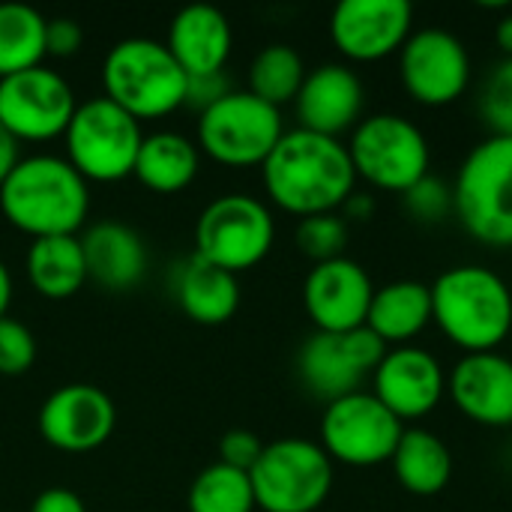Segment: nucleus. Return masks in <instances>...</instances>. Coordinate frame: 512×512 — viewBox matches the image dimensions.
I'll return each instance as SVG.
<instances>
[{
  "instance_id": "nucleus-13",
  "label": "nucleus",
  "mask_w": 512,
  "mask_h": 512,
  "mask_svg": "<svg viewBox=\"0 0 512 512\" xmlns=\"http://www.w3.org/2000/svg\"><path fill=\"white\" fill-rule=\"evenodd\" d=\"M405 93L426 108H444L465 96L471 84V54L465 42L441 27H423L399 51Z\"/></svg>"
},
{
  "instance_id": "nucleus-34",
  "label": "nucleus",
  "mask_w": 512,
  "mask_h": 512,
  "mask_svg": "<svg viewBox=\"0 0 512 512\" xmlns=\"http://www.w3.org/2000/svg\"><path fill=\"white\" fill-rule=\"evenodd\" d=\"M36 363V339L33 333L15 321L0 318V375H24Z\"/></svg>"
},
{
  "instance_id": "nucleus-17",
  "label": "nucleus",
  "mask_w": 512,
  "mask_h": 512,
  "mask_svg": "<svg viewBox=\"0 0 512 512\" xmlns=\"http://www.w3.org/2000/svg\"><path fill=\"white\" fill-rule=\"evenodd\" d=\"M372 396L402 423L423 420L444 402L447 372L426 348H390L372 372Z\"/></svg>"
},
{
  "instance_id": "nucleus-10",
  "label": "nucleus",
  "mask_w": 512,
  "mask_h": 512,
  "mask_svg": "<svg viewBox=\"0 0 512 512\" xmlns=\"http://www.w3.org/2000/svg\"><path fill=\"white\" fill-rule=\"evenodd\" d=\"M273 243L276 222L270 207L243 192H228L210 201L195 225V255L234 276L258 267Z\"/></svg>"
},
{
  "instance_id": "nucleus-23",
  "label": "nucleus",
  "mask_w": 512,
  "mask_h": 512,
  "mask_svg": "<svg viewBox=\"0 0 512 512\" xmlns=\"http://www.w3.org/2000/svg\"><path fill=\"white\" fill-rule=\"evenodd\" d=\"M432 324V288L417 279H396L375 288L366 327L387 345L402 348Z\"/></svg>"
},
{
  "instance_id": "nucleus-16",
  "label": "nucleus",
  "mask_w": 512,
  "mask_h": 512,
  "mask_svg": "<svg viewBox=\"0 0 512 512\" xmlns=\"http://www.w3.org/2000/svg\"><path fill=\"white\" fill-rule=\"evenodd\" d=\"M411 27L414 9L408 0H342L330 15V39L354 63H378L402 51L414 33Z\"/></svg>"
},
{
  "instance_id": "nucleus-20",
  "label": "nucleus",
  "mask_w": 512,
  "mask_h": 512,
  "mask_svg": "<svg viewBox=\"0 0 512 512\" xmlns=\"http://www.w3.org/2000/svg\"><path fill=\"white\" fill-rule=\"evenodd\" d=\"M447 396L477 426H512V360L501 351L465 354L447 375Z\"/></svg>"
},
{
  "instance_id": "nucleus-35",
  "label": "nucleus",
  "mask_w": 512,
  "mask_h": 512,
  "mask_svg": "<svg viewBox=\"0 0 512 512\" xmlns=\"http://www.w3.org/2000/svg\"><path fill=\"white\" fill-rule=\"evenodd\" d=\"M261 453H264V444L249 429H231L219 441V462L228 465V468L246 471V474L255 468V462H258Z\"/></svg>"
},
{
  "instance_id": "nucleus-4",
  "label": "nucleus",
  "mask_w": 512,
  "mask_h": 512,
  "mask_svg": "<svg viewBox=\"0 0 512 512\" xmlns=\"http://www.w3.org/2000/svg\"><path fill=\"white\" fill-rule=\"evenodd\" d=\"M105 99L129 117L159 120L186 105L189 75L177 66L165 42L129 36L108 48L102 60Z\"/></svg>"
},
{
  "instance_id": "nucleus-21",
  "label": "nucleus",
  "mask_w": 512,
  "mask_h": 512,
  "mask_svg": "<svg viewBox=\"0 0 512 512\" xmlns=\"http://www.w3.org/2000/svg\"><path fill=\"white\" fill-rule=\"evenodd\" d=\"M231 45H234L231 24L225 12L216 6H207V3L183 6L168 24L165 48L171 51V57L189 78L225 72Z\"/></svg>"
},
{
  "instance_id": "nucleus-5",
  "label": "nucleus",
  "mask_w": 512,
  "mask_h": 512,
  "mask_svg": "<svg viewBox=\"0 0 512 512\" xmlns=\"http://www.w3.org/2000/svg\"><path fill=\"white\" fill-rule=\"evenodd\" d=\"M453 216L477 243L512 249V135H489L462 159Z\"/></svg>"
},
{
  "instance_id": "nucleus-27",
  "label": "nucleus",
  "mask_w": 512,
  "mask_h": 512,
  "mask_svg": "<svg viewBox=\"0 0 512 512\" xmlns=\"http://www.w3.org/2000/svg\"><path fill=\"white\" fill-rule=\"evenodd\" d=\"M30 288L45 300H66L87 282L84 252L78 237H42L27 249Z\"/></svg>"
},
{
  "instance_id": "nucleus-31",
  "label": "nucleus",
  "mask_w": 512,
  "mask_h": 512,
  "mask_svg": "<svg viewBox=\"0 0 512 512\" xmlns=\"http://www.w3.org/2000/svg\"><path fill=\"white\" fill-rule=\"evenodd\" d=\"M294 243H297V249H300L312 264H324V261L345 258L348 222H345L339 213L306 216V219H300V225H297V231H294Z\"/></svg>"
},
{
  "instance_id": "nucleus-30",
  "label": "nucleus",
  "mask_w": 512,
  "mask_h": 512,
  "mask_svg": "<svg viewBox=\"0 0 512 512\" xmlns=\"http://www.w3.org/2000/svg\"><path fill=\"white\" fill-rule=\"evenodd\" d=\"M189 512H255V492H252V480L246 471L228 468L222 462H213L210 468H204L192 486H189V498H186Z\"/></svg>"
},
{
  "instance_id": "nucleus-22",
  "label": "nucleus",
  "mask_w": 512,
  "mask_h": 512,
  "mask_svg": "<svg viewBox=\"0 0 512 512\" xmlns=\"http://www.w3.org/2000/svg\"><path fill=\"white\" fill-rule=\"evenodd\" d=\"M87 282H96L108 294L132 291L147 276V243L123 222H96L81 237Z\"/></svg>"
},
{
  "instance_id": "nucleus-6",
  "label": "nucleus",
  "mask_w": 512,
  "mask_h": 512,
  "mask_svg": "<svg viewBox=\"0 0 512 512\" xmlns=\"http://www.w3.org/2000/svg\"><path fill=\"white\" fill-rule=\"evenodd\" d=\"M357 180L381 192H408L414 183L429 177L432 150L426 132L402 114H369L351 132L345 144Z\"/></svg>"
},
{
  "instance_id": "nucleus-39",
  "label": "nucleus",
  "mask_w": 512,
  "mask_h": 512,
  "mask_svg": "<svg viewBox=\"0 0 512 512\" xmlns=\"http://www.w3.org/2000/svg\"><path fill=\"white\" fill-rule=\"evenodd\" d=\"M372 213H375V198L369 195V192H351V198L339 207V216L345 219V222H366V219H372Z\"/></svg>"
},
{
  "instance_id": "nucleus-8",
  "label": "nucleus",
  "mask_w": 512,
  "mask_h": 512,
  "mask_svg": "<svg viewBox=\"0 0 512 512\" xmlns=\"http://www.w3.org/2000/svg\"><path fill=\"white\" fill-rule=\"evenodd\" d=\"M249 480L258 510L315 512L327 504L336 477L321 444L306 438H282L264 444Z\"/></svg>"
},
{
  "instance_id": "nucleus-40",
  "label": "nucleus",
  "mask_w": 512,
  "mask_h": 512,
  "mask_svg": "<svg viewBox=\"0 0 512 512\" xmlns=\"http://www.w3.org/2000/svg\"><path fill=\"white\" fill-rule=\"evenodd\" d=\"M21 162V153H18V141L0 126V186L6 183V177L15 171V165Z\"/></svg>"
},
{
  "instance_id": "nucleus-7",
  "label": "nucleus",
  "mask_w": 512,
  "mask_h": 512,
  "mask_svg": "<svg viewBox=\"0 0 512 512\" xmlns=\"http://www.w3.org/2000/svg\"><path fill=\"white\" fill-rule=\"evenodd\" d=\"M141 141V123L105 96H96L75 108L63 132V159L87 183H117L132 177Z\"/></svg>"
},
{
  "instance_id": "nucleus-24",
  "label": "nucleus",
  "mask_w": 512,
  "mask_h": 512,
  "mask_svg": "<svg viewBox=\"0 0 512 512\" xmlns=\"http://www.w3.org/2000/svg\"><path fill=\"white\" fill-rule=\"evenodd\" d=\"M174 300L180 312L204 327H219L231 321L240 309V285L237 276L219 270L198 255L180 264L174 276Z\"/></svg>"
},
{
  "instance_id": "nucleus-42",
  "label": "nucleus",
  "mask_w": 512,
  "mask_h": 512,
  "mask_svg": "<svg viewBox=\"0 0 512 512\" xmlns=\"http://www.w3.org/2000/svg\"><path fill=\"white\" fill-rule=\"evenodd\" d=\"M9 303H12V273L3 264V258H0V318H6Z\"/></svg>"
},
{
  "instance_id": "nucleus-19",
  "label": "nucleus",
  "mask_w": 512,
  "mask_h": 512,
  "mask_svg": "<svg viewBox=\"0 0 512 512\" xmlns=\"http://www.w3.org/2000/svg\"><path fill=\"white\" fill-rule=\"evenodd\" d=\"M366 90L360 75L345 63H321L306 72V81L294 99L300 129L339 138L354 132L363 120Z\"/></svg>"
},
{
  "instance_id": "nucleus-37",
  "label": "nucleus",
  "mask_w": 512,
  "mask_h": 512,
  "mask_svg": "<svg viewBox=\"0 0 512 512\" xmlns=\"http://www.w3.org/2000/svg\"><path fill=\"white\" fill-rule=\"evenodd\" d=\"M231 93V81L225 72L216 75H201V78H189V93H186V105H195L198 111H207L210 105H216L222 96Z\"/></svg>"
},
{
  "instance_id": "nucleus-29",
  "label": "nucleus",
  "mask_w": 512,
  "mask_h": 512,
  "mask_svg": "<svg viewBox=\"0 0 512 512\" xmlns=\"http://www.w3.org/2000/svg\"><path fill=\"white\" fill-rule=\"evenodd\" d=\"M306 72L309 69L297 48H291L285 42L264 45L249 66V93L282 111L285 102L297 99V93L306 81Z\"/></svg>"
},
{
  "instance_id": "nucleus-41",
  "label": "nucleus",
  "mask_w": 512,
  "mask_h": 512,
  "mask_svg": "<svg viewBox=\"0 0 512 512\" xmlns=\"http://www.w3.org/2000/svg\"><path fill=\"white\" fill-rule=\"evenodd\" d=\"M495 42H498V48L504 51V57H512V12H507V15L498 21V27H495Z\"/></svg>"
},
{
  "instance_id": "nucleus-12",
  "label": "nucleus",
  "mask_w": 512,
  "mask_h": 512,
  "mask_svg": "<svg viewBox=\"0 0 512 512\" xmlns=\"http://www.w3.org/2000/svg\"><path fill=\"white\" fill-rule=\"evenodd\" d=\"M387 351L390 348L369 327L342 336L315 330L297 351V375L315 399L330 405L342 396L357 393L363 387V378L378 369Z\"/></svg>"
},
{
  "instance_id": "nucleus-11",
  "label": "nucleus",
  "mask_w": 512,
  "mask_h": 512,
  "mask_svg": "<svg viewBox=\"0 0 512 512\" xmlns=\"http://www.w3.org/2000/svg\"><path fill=\"white\" fill-rule=\"evenodd\" d=\"M405 423L396 420L372 393L357 390L324 405L321 414V447L336 465L375 468L393 459Z\"/></svg>"
},
{
  "instance_id": "nucleus-15",
  "label": "nucleus",
  "mask_w": 512,
  "mask_h": 512,
  "mask_svg": "<svg viewBox=\"0 0 512 512\" xmlns=\"http://www.w3.org/2000/svg\"><path fill=\"white\" fill-rule=\"evenodd\" d=\"M117 426L111 396L93 384H63L39 408L36 429L60 453L81 456L99 450Z\"/></svg>"
},
{
  "instance_id": "nucleus-28",
  "label": "nucleus",
  "mask_w": 512,
  "mask_h": 512,
  "mask_svg": "<svg viewBox=\"0 0 512 512\" xmlns=\"http://www.w3.org/2000/svg\"><path fill=\"white\" fill-rule=\"evenodd\" d=\"M42 12L24 3H0V78L42 66L45 60Z\"/></svg>"
},
{
  "instance_id": "nucleus-38",
  "label": "nucleus",
  "mask_w": 512,
  "mask_h": 512,
  "mask_svg": "<svg viewBox=\"0 0 512 512\" xmlns=\"http://www.w3.org/2000/svg\"><path fill=\"white\" fill-rule=\"evenodd\" d=\"M30 512H87L84 501L72 492V489H45L36 495V501L30 504Z\"/></svg>"
},
{
  "instance_id": "nucleus-3",
  "label": "nucleus",
  "mask_w": 512,
  "mask_h": 512,
  "mask_svg": "<svg viewBox=\"0 0 512 512\" xmlns=\"http://www.w3.org/2000/svg\"><path fill=\"white\" fill-rule=\"evenodd\" d=\"M432 324L465 354L498 351L512 333V288L480 264L444 270L432 285Z\"/></svg>"
},
{
  "instance_id": "nucleus-14",
  "label": "nucleus",
  "mask_w": 512,
  "mask_h": 512,
  "mask_svg": "<svg viewBox=\"0 0 512 512\" xmlns=\"http://www.w3.org/2000/svg\"><path fill=\"white\" fill-rule=\"evenodd\" d=\"M75 108V90L48 66L0 78V126L18 144L63 138Z\"/></svg>"
},
{
  "instance_id": "nucleus-2",
  "label": "nucleus",
  "mask_w": 512,
  "mask_h": 512,
  "mask_svg": "<svg viewBox=\"0 0 512 512\" xmlns=\"http://www.w3.org/2000/svg\"><path fill=\"white\" fill-rule=\"evenodd\" d=\"M87 210V180L63 156H24L0 186V213L33 240L78 237Z\"/></svg>"
},
{
  "instance_id": "nucleus-36",
  "label": "nucleus",
  "mask_w": 512,
  "mask_h": 512,
  "mask_svg": "<svg viewBox=\"0 0 512 512\" xmlns=\"http://www.w3.org/2000/svg\"><path fill=\"white\" fill-rule=\"evenodd\" d=\"M84 45V30L75 18H48L45 21V57H72Z\"/></svg>"
},
{
  "instance_id": "nucleus-33",
  "label": "nucleus",
  "mask_w": 512,
  "mask_h": 512,
  "mask_svg": "<svg viewBox=\"0 0 512 512\" xmlns=\"http://www.w3.org/2000/svg\"><path fill=\"white\" fill-rule=\"evenodd\" d=\"M405 210L411 219L423 222V225H438L447 216H453V186H447L438 177H423L420 183H414L405 195Z\"/></svg>"
},
{
  "instance_id": "nucleus-25",
  "label": "nucleus",
  "mask_w": 512,
  "mask_h": 512,
  "mask_svg": "<svg viewBox=\"0 0 512 512\" xmlns=\"http://www.w3.org/2000/svg\"><path fill=\"white\" fill-rule=\"evenodd\" d=\"M198 168L201 150L192 138L183 132H153L141 141L132 177L156 195H177L192 186Z\"/></svg>"
},
{
  "instance_id": "nucleus-26",
  "label": "nucleus",
  "mask_w": 512,
  "mask_h": 512,
  "mask_svg": "<svg viewBox=\"0 0 512 512\" xmlns=\"http://www.w3.org/2000/svg\"><path fill=\"white\" fill-rule=\"evenodd\" d=\"M390 465L399 486L417 498H435L453 480V453L429 429H405Z\"/></svg>"
},
{
  "instance_id": "nucleus-18",
  "label": "nucleus",
  "mask_w": 512,
  "mask_h": 512,
  "mask_svg": "<svg viewBox=\"0 0 512 512\" xmlns=\"http://www.w3.org/2000/svg\"><path fill=\"white\" fill-rule=\"evenodd\" d=\"M375 297V285L363 264L336 258L312 264L303 282V309L318 333H351L366 327V315Z\"/></svg>"
},
{
  "instance_id": "nucleus-32",
  "label": "nucleus",
  "mask_w": 512,
  "mask_h": 512,
  "mask_svg": "<svg viewBox=\"0 0 512 512\" xmlns=\"http://www.w3.org/2000/svg\"><path fill=\"white\" fill-rule=\"evenodd\" d=\"M480 117L492 135H512V57H504L480 90Z\"/></svg>"
},
{
  "instance_id": "nucleus-1",
  "label": "nucleus",
  "mask_w": 512,
  "mask_h": 512,
  "mask_svg": "<svg viewBox=\"0 0 512 512\" xmlns=\"http://www.w3.org/2000/svg\"><path fill=\"white\" fill-rule=\"evenodd\" d=\"M267 198L291 216L339 213L357 189L348 147L309 129H291L261 165Z\"/></svg>"
},
{
  "instance_id": "nucleus-9",
  "label": "nucleus",
  "mask_w": 512,
  "mask_h": 512,
  "mask_svg": "<svg viewBox=\"0 0 512 512\" xmlns=\"http://www.w3.org/2000/svg\"><path fill=\"white\" fill-rule=\"evenodd\" d=\"M282 135L285 123L279 108L249 90H231L198 114L195 144L204 156L225 168H255L267 162Z\"/></svg>"
}]
</instances>
